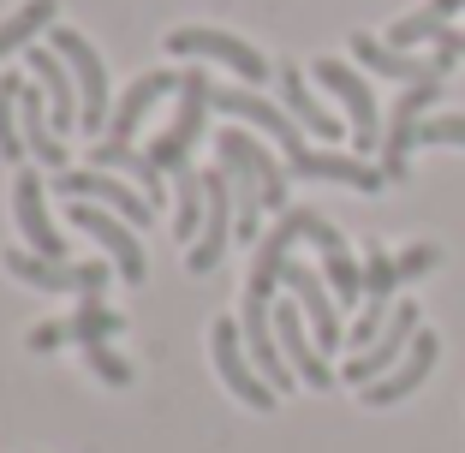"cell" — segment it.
<instances>
[{"mask_svg": "<svg viewBox=\"0 0 465 453\" xmlns=\"http://www.w3.org/2000/svg\"><path fill=\"white\" fill-rule=\"evenodd\" d=\"M287 173H299V179H329V185H346V192H364V197H376V192L388 185V173H382V167H370L364 155L316 150V143H304V150L292 155Z\"/></svg>", "mask_w": 465, "mask_h": 453, "instance_id": "17", "label": "cell"}, {"mask_svg": "<svg viewBox=\"0 0 465 453\" xmlns=\"http://www.w3.org/2000/svg\"><path fill=\"white\" fill-rule=\"evenodd\" d=\"M394 287H400V269H394V257H388L376 239L364 245V299H382V304H394Z\"/></svg>", "mask_w": 465, "mask_h": 453, "instance_id": "30", "label": "cell"}, {"mask_svg": "<svg viewBox=\"0 0 465 453\" xmlns=\"http://www.w3.org/2000/svg\"><path fill=\"white\" fill-rule=\"evenodd\" d=\"M274 78H281V108L304 125V138H346L341 120H334V113L311 96V84H304V72L292 66V60H281V66H274Z\"/></svg>", "mask_w": 465, "mask_h": 453, "instance_id": "24", "label": "cell"}, {"mask_svg": "<svg viewBox=\"0 0 465 453\" xmlns=\"http://www.w3.org/2000/svg\"><path fill=\"white\" fill-rule=\"evenodd\" d=\"M48 48H54L60 60L72 66V84H78V96H84V125L78 132H90V138H108V60L96 54V42L84 36V30H72V25H54L48 30Z\"/></svg>", "mask_w": 465, "mask_h": 453, "instance_id": "2", "label": "cell"}, {"mask_svg": "<svg viewBox=\"0 0 465 453\" xmlns=\"http://www.w3.org/2000/svg\"><path fill=\"white\" fill-rule=\"evenodd\" d=\"M54 192L66 197V203H96V209H114L120 221H132V227H150L155 221V203L137 185H125L120 173H102V167H78V173H54Z\"/></svg>", "mask_w": 465, "mask_h": 453, "instance_id": "5", "label": "cell"}, {"mask_svg": "<svg viewBox=\"0 0 465 453\" xmlns=\"http://www.w3.org/2000/svg\"><path fill=\"white\" fill-rule=\"evenodd\" d=\"M90 167H102V173H120V179H132L137 192H143L155 209H162V197H167V185H162V179H167V173L150 162V150H132V143L96 138V150H90Z\"/></svg>", "mask_w": 465, "mask_h": 453, "instance_id": "23", "label": "cell"}, {"mask_svg": "<svg viewBox=\"0 0 465 453\" xmlns=\"http://www.w3.org/2000/svg\"><path fill=\"white\" fill-rule=\"evenodd\" d=\"M18 125H25V150L30 162L54 167V173H66V138L54 132V108H48V96H42L36 78H18Z\"/></svg>", "mask_w": 465, "mask_h": 453, "instance_id": "19", "label": "cell"}, {"mask_svg": "<svg viewBox=\"0 0 465 453\" xmlns=\"http://www.w3.org/2000/svg\"><path fill=\"white\" fill-rule=\"evenodd\" d=\"M167 48H173V54H192V60H215V66L239 72L251 90H257V84L274 72L245 36H232V30H209V25H179V30H167Z\"/></svg>", "mask_w": 465, "mask_h": 453, "instance_id": "6", "label": "cell"}, {"mask_svg": "<svg viewBox=\"0 0 465 453\" xmlns=\"http://www.w3.org/2000/svg\"><path fill=\"white\" fill-rule=\"evenodd\" d=\"M162 96H179V72H143V78H137L132 90L114 102L108 138H114V143H132V138H137V125L150 120V108H155Z\"/></svg>", "mask_w": 465, "mask_h": 453, "instance_id": "22", "label": "cell"}, {"mask_svg": "<svg viewBox=\"0 0 465 453\" xmlns=\"http://www.w3.org/2000/svg\"><path fill=\"white\" fill-rule=\"evenodd\" d=\"M209 352H215V370H221V382H227V394L245 399L251 412H269L274 399H281L269 382H262V370L251 364L245 329H239V322H215V329H209Z\"/></svg>", "mask_w": 465, "mask_h": 453, "instance_id": "9", "label": "cell"}, {"mask_svg": "<svg viewBox=\"0 0 465 453\" xmlns=\"http://www.w3.org/2000/svg\"><path fill=\"white\" fill-rule=\"evenodd\" d=\"M436 96H441V78H424V84H411V90H400L394 113H388V138H382V173H388V185H406L411 150H418V125L430 120Z\"/></svg>", "mask_w": 465, "mask_h": 453, "instance_id": "7", "label": "cell"}, {"mask_svg": "<svg viewBox=\"0 0 465 453\" xmlns=\"http://www.w3.org/2000/svg\"><path fill=\"white\" fill-rule=\"evenodd\" d=\"M436 150V143H453V150H465V113H430L424 125H418V150Z\"/></svg>", "mask_w": 465, "mask_h": 453, "instance_id": "32", "label": "cell"}, {"mask_svg": "<svg viewBox=\"0 0 465 453\" xmlns=\"http://www.w3.org/2000/svg\"><path fill=\"white\" fill-rule=\"evenodd\" d=\"M215 113V84L203 78V66L197 72H179V113L167 120V132L150 143V162L162 167V173H179V167H192V150L197 138H203V120Z\"/></svg>", "mask_w": 465, "mask_h": 453, "instance_id": "1", "label": "cell"}, {"mask_svg": "<svg viewBox=\"0 0 465 453\" xmlns=\"http://www.w3.org/2000/svg\"><path fill=\"white\" fill-rule=\"evenodd\" d=\"M311 78L322 84V90H334V102H341L346 120H352V150L370 162V150H382V138H388L382 132V108H376V96H370V78L352 72L346 60H329V54L311 66Z\"/></svg>", "mask_w": 465, "mask_h": 453, "instance_id": "3", "label": "cell"}, {"mask_svg": "<svg viewBox=\"0 0 465 453\" xmlns=\"http://www.w3.org/2000/svg\"><path fill=\"white\" fill-rule=\"evenodd\" d=\"M352 60L364 72H376V78H400V84L448 78V66H441L436 54H406V48H394V42H382V36H370V30H358V36H352Z\"/></svg>", "mask_w": 465, "mask_h": 453, "instance_id": "21", "label": "cell"}, {"mask_svg": "<svg viewBox=\"0 0 465 453\" xmlns=\"http://www.w3.org/2000/svg\"><path fill=\"white\" fill-rule=\"evenodd\" d=\"M465 0H430V6H418V13H406L394 30H388V42L394 48H418V42H441L448 36V18L460 13Z\"/></svg>", "mask_w": 465, "mask_h": 453, "instance_id": "26", "label": "cell"}, {"mask_svg": "<svg viewBox=\"0 0 465 453\" xmlns=\"http://www.w3.org/2000/svg\"><path fill=\"white\" fill-rule=\"evenodd\" d=\"M281 287L299 299L304 322H311L316 346L322 352H334V346H346V322H341V299H334L329 287H322V275L316 269H304V262H287V275H281Z\"/></svg>", "mask_w": 465, "mask_h": 453, "instance_id": "16", "label": "cell"}, {"mask_svg": "<svg viewBox=\"0 0 465 453\" xmlns=\"http://www.w3.org/2000/svg\"><path fill=\"white\" fill-rule=\"evenodd\" d=\"M232 227H239L232 179L221 173V167H209V173H203V239L185 251V269H192V275H209V269H221V257H227V245H232Z\"/></svg>", "mask_w": 465, "mask_h": 453, "instance_id": "8", "label": "cell"}, {"mask_svg": "<svg viewBox=\"0 0 465 453\" xmlns=\"http://www.w3.org/2000/svg\"><path fill=\"white\" fill-rule=\"evenodd\" d=\"M418 329H424V322H418V304H411V299H400V304H394V316H388V329L376 334V346L352 352V358H346V370H341V376H346L352 388L382 382V376L394 370L400 358H406V346L418 340Z\"/></svg>", "mask_w": 465, "mask_h": 453, "instance_id": "14", "label": "cell"}, {"mask_svg": "<svg viewBox=\"0 0 465 453\" xmlns=\"http://www.w3.org/2000/svg\"><path fill=\"white\" fill-rule=\"evenodd\" d=\"M203 227V167H179L173 173V233L185 239V251L197 245Z\"/></svg>", "mask_w": 465, "mask_h": 453, "instance_id": "27", "label": "cell"}, {"mask_svg": "<svg viewBox=\"0 0 465 453\" xmlns=\"http://www.w3.org/2000/svg\"><path fill=\"white\" fill-rule=\"evenodd\" d=\"M60 25V0H25L13 18H0V60L13 54V48H30L42 30Z\"/></svg>", "mask_w": 465, "mask_h": 453, "instance_id": "25", "label": "cell"}, {"mask_svg": "<svg viewBox=\"0 0 465 453\" xmlns=\"http://www.w3.org/2000/svg\"><path fill=\"white\" fill-rule=\"evenodd\" d=\"M460 54H465V42H460Z\"/></svg>", "mask_w": 465, "mask_h": 453, "instance_id": "35", "label": "cell"}, {"mask_svg": "<svg viewBox=\"0 0 465 453\" xmlns=\"http://www.w3.org/2000/svg\"><path fill=\"white\" fill-rule=\"evenodd\" d=\"M215 113H227V120H245L251 132H262V138H274L287 162H292V155L304 150V143H311V138H304V125L292 120V113L281 108V102H269L262 90H251V84H245V90H221V84H215Z\"/></svg>", "mask_w": 465, "mask_h": 453, "instance_id": "10", "label": "cell"}, {"mask_svg": "<svg viewBox=\"0 0 465 453\" xmlns=\"http://www.w3.org/2000/svg\"><path fill=\"white\" fill-rule=\"evenodd\" d=\"M436 358H441V340H436L430 329H418V340L406 346V358H400L382 382L364 388V406H376V412H382V406H400L406 394H418V388L430 382V370H436Z\"/></svg>", "mask_w": 465, "mask_h": 453, "instance_id": "20", "label": "cell"}, {"mask_svg": "<svg viewBox=\"0 0 465 453\" xmlns=\"http://www.w3.org/2000/svg\"><path fill=\"white\" fill-rule=\"evenodd\" d=\"M25 78L42 84V96H48V108H54V132L66 138L72 125H84V96L78 84H72V66L54 54V48H25Z\"/></svg>", "mask_w": 465, "mask_h": 453, "instance_id": "18", "label": "cell"}, {"mask_svg": "<svg viewBox=\"0 0 465 453\" xmlns=\"http://www.w3.org/2000/svg\"><path fill=\"white\" fill-rule=\"evenodd\" d=\"M120 329H125L120 310H108L102 299H84L78 316H66V322H36V329H30V352H54V346H108Z\"/></svg>", "mask_w": 465, "mask_h": 453, "instance_id": "15", "label": "cell"}, {"mask_svg": "<svg viewBox=\"0 0 465 453\" xmlns=\"http://www.w3.org/2000/svg\"><path fill=\"white\" fill-rule=\"evenodd\" d=\"M388 316H394V304H382V299H364V310H358V322L346 329V346H352V352H364V346H376V334L388 329Z\"/></svg>", "mask_w": 465, "mask_h": 453, "instance_id": "31", "label": "cell"}, {"mask_svg": "<svg viewBox=\"0 0 465 453\" xmlns=\"http://www.w3.org/2000/svg\"><path fill=\"white\" fill-rule=\"evenodd\" d=\"M322 281L341 304H364V262H352V251H329L322 257Z\"/></svg>", "mask_w": 465, "mask_h": 453, "instance_id": "29", "label": "cell"}, {"mask_svg": "<svg viewBox=\"0 0 465 453\" xmlns=\"http://www.w3.org/2000/svg\"><path fill=\"white\" fill-rule=\"evenodd\" d=\"M0 262H6V275L25 281V287L72 292V299H102V287L120 281V275H114V262H48V257H36V251H13V245H6Z\"/></svg>", "mask_w": 465, "mask_h": 453, "instance_id": "4", "label": "cell"}, {"mask_svg": "<svg viewBox=\"0 0 465 453\" xmlns=\"http://www.w3.org/2000/svg\"><path fill=\"white\" fill-rule=\"evenodd\" d=\"M13 221H18V233H25V251H36L48 262H66V233L48 221V179L36 167H18L13 173Z\"/></svg>", "mask_w": 465, "mask_h": 453, "instance_id": "11", "label": "cell"}, {"mask_svg": "<svg viewBox=\"0 0 465 453\" xmlns=\"http://www.w3.org/2000/svg\"><path fill=\"white\" fill-rule=\"evenodd\" d=\"M436 262H441V251H436V245H406V251L394 257V269H400V287H406V281H424L430 269H436Z\"/></svg>", "mask_w": 465, "mask_h": 453, "instance_id": "34", "label": "cell"}, {"mask_svg": "<svg viewBox=\"0 0 465 453\" xmlns=\"http://www.w3.org/2000/svg\"><path fill=\"white\" fill-rule=\"evenodd\" d=\"M72 227H78V233H90L102 251H108L114 275H120L125 287H143V275H150V262H143V245H137L132 221H120L114 209H96V203H72Z\"/></svg>", "mask_w": 465, "mask_h": 453, "instance_id": "12", "label": "cell"}, {"mask_svg": "<svg viewBox=\"0 0 465 453\" xmlns=\"http://www.w3.org/2000/svg\"><path fill=\"white\" fill-rule=\"evenodd\" d=\"M274 340H281V352H287L292 376H299L304 388H316V394H329V388L341 382V376L329 370V352L316 346V334H311V322H304L299 299H281V304H274Z\"/></svg>", "mask_w": 465, "mask_h": 453, "instance_id": "13", "label": "cell"}, {"mask_svg": "<svg viewBox=\"0 0 465 453\" xmlns=\"http://www.w3.org/2000/svg\"><path fill=\"white\" fill-rule=\"evenodd\" d=\"M25 125H18V78H0V162L18 167L25 162Z\"/></svg>", "mask_w": 465, "mask_h": 453, "instance_id": "28", "label": "cell"}, {"mask_svg": "<svg viewBox=\"0 0 465 453\" xmlns=\"http://www.w3.org/2000/svg\"><path fill=\"white\" fill-rule=\"evenodd\" d=\"M84 358H90V376H102L108 388H125V382H132V364H125L120 352H108V346H84Z\"/></svg>", "mask_w": 465, "mask_h": 453, "instance_id": "33", "label": "cell"}]
</instances>
